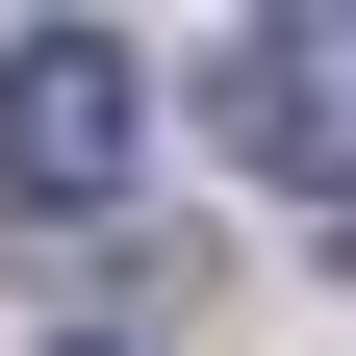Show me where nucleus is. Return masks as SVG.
<instances>
[{"label":"nucleus","instance_id":"nucleus-1","mask_svg":"<svg viewBox=\"0 0 356 356\" xmlns=\"http://www.w3.org/2000/svg\"><path fill=\"white\" fill-rule=\"evenodd\" d=\"M153 153V51L127 26H0V204H102Z\"/></svg>","mask_w":356,"mask_h":356},{"label":"nucleus","instance_id":"nucleus-2","mask_svg":"<svg viewBox=\"0 0 356 356\" xmlns=\"http://www.w3.org/2000/svg\"><path fill=\"white\" fill-rule=\"evenodd\" d=\"M204 127H229L254 178H305V204H356V26H331V0L229 26V51H204Z\"/></svg>","mask_w":356,"mask_h":356},{"label":"nucleus","instance_id":"nucleus-3","mask_svg":"<svg viewBox=\"0 0 356 356\" xmlns=\"http://www.w3.org/2000/svg\"><path fill=\"white\" fill-rule=\"evenodd\" d=\"M331 229H356V204H331Z\"/></svg>","mask_w":356,"mask_h":356}]
</instances>
